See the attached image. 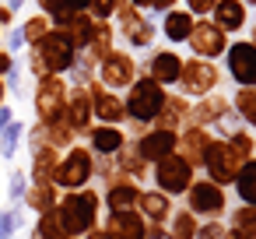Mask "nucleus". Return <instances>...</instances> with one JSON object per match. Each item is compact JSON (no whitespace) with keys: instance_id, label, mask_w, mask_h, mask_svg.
Returning <instances> with one entry per match:
<instances>
[{"instance_id":"nucleus-1","label":"nucleus","mask_w":256,"mask_h":239,"mask_svg":"<svg viewBox=\"0 0 256 239\" xmlns=\"http://www.w3.org/2000/svg\"><path fill=\"white\" fill-rule=\"evenodd\" d=\"M39 60L50 71L70 67V60H74V39H67V36H42L39 39Z\"/></svg>"},{"instance_id":"nucleus-2","label":"nucleus","mask_w":256,"mask_h":239,"mask_svg":"<svg viewBox=\"0 0 256 239\" xmlns=\"http://www.w3.org/2000/svg\"><path fill=\"white\" fill-rule=\"evenodd\" d=\"M158 109H162V92H158V85H154V81L134 85V92H130V113H134L137 120H148V116H154Z\"/></svg>"},{"instance_id":"nucleus-3","label":"nucleus","mask_w":256,"mask_h":239,"mask_svg":"<svg viewBox=\"0 0 256 239\" xmlns=\"http://www.w3.org/2000/svg\"><path fill=\"white\" fill-rule=\"evenodd\" d=\"M228 64H232L235 81H242V85H256V46H249V43L232 46Z\"/></svg>"},{"instance_id":"nucleus-4","label":"nucleus","mask_w":256,"mask_h":239,"mask_svg":"<svg viewBox=\"0 0 256 239\" xmlns=\"http://www.w3.org/2000/svg\"><path fill=\"white\" fill-rule=\"evenodd\" d=\"M190 39H193V50L204 53V57H218V53L224 50V36H221V29L210 25V22H200V25L190 32Z\"/></svg>"},{"instance_id":"nucleus-5","label":"nucleus","mask_w":256,"mask_h":239,"mask_svg":"<svg viewBox=\"0 0 256 239\" xmlns=\"http://www.w3.org/2000/svg\"><path fill=\"white\" fill-rule=\"evenodd\" d=\"M60 106H64V85L56 78H46L42 88H39V109H42V116L53 120L60 113Z\"/></svg>"},{"instance_id":"nucleus-6","label":"nucleus","mask_w":256,"mask_h":239,"mask_svg":"<svg viewBox=\"0 0 256 239\" xmlns=\"http://www.w3.org/2000/svg\"><path fill=\"white\" fill-rule=\"evenodd\" d=\"M179 78H182V85H186L190 92H204V88H210V85H214V78H218V74H214V67H207V64H200V60H196V64L182 67V74H179Z\"/></svg>"},{"instance_id":"nucleus-7","label":"nucleus","mask_w":256,"mask_h":239,"mask_svg":"<svg viewBox=\"0 0 256 239\" xmlns=\"http://www.w3.org/2000/svg\"><path fill=\"white\" fill-rule=\"evenodd\" d=\"M158 179H162L165 190H182V186L190 183V169H186V162L172 158V162H165V165L158 169Z\"/></svg>"},{"instance_id":"nucleus-8","label":"nucleus","mask_w":256,"mask_h":239,"mask_svg":"<svg viewBox=\"0 0 256 239\" xmlns=\"http://www.w3.org/2000/svg\"><path fill=\"white\" fill-rule=\"evenodd\" d=\"M92 207H95V200L92 197H78V200H67V228H84L88 221H92Z\"/></svg>"},{"instance_id":"nucleus-9","label":"nucleus","mask_w":256,"mask_h":239,"mask_svg":"<svg viewBox=\"0 0 256 239\" xmlns=\"http://www.w3.org/2000/svg\"><path fill=\"white\" fill-rule=\"evenodd\" d=\"M102 78L109 81V85H126L130 78H134V64L126 60V57H109L106 60V67H102Z\"/></svg>"},{"instance_id":"nucleus-10","label":"nucleus","mask_w":256,"mask_h":239,"mask_svg":"<svg viewBox=\"0 0 256 239\" xmlns=\"http://www.w3.org/2000/svg\"><path fill=\"white\" fill-rule=\"evenodd\" d=\"M151 71H154L158 81H176V78L182 74V64H179V57H172V53H158L154 64H151Z\"/></svg>"},{"instance_id":"nucleus-11","label":"nucleus","mask_w":256,"mask_h":239,"mask_svg":"<svg viewBox=\"0 0 256 239\" xmlns=\"http://www.w3.org/2000/svg\"><path fill=\"white\" fill-rule=\"evenodd\" d=\"M242 8L235 4V0H224V4H218V29H228V32H235V29H242Z\"/></svg>"},{"instance_id":"nucleus-12","label":"nucleus","mask_w":256,"mask_h":239,"mask_svg":"<svg viewBox=\"0 0 256 239\" xmlns=\"http://www.w3.org/2000/svg\"><path fill=\"white\" fill-rule=\"evenodd\" d=\"M165 32H168V39H190V32H193V22H190V15H182V11H172V15L165 18Z\"/></svg>"},{"instance_id":"nucleus-13","label":"nucleus","mask_w":256,"mask_h":239,"mask_svg":"<svg viewBox=\"0 0 256 239\" xmlns=\"http://www.w3.org/2000/svg\"><path fill=\"white\" fill-rule=\"evenodd\" d=\"M210 169H214V176H218V179H228V176H232V169H235L232 151H224V148H210Z\"/></svg>"},{"instance_id":"nucleus-14","label":"nucleus","mask_w":256,"mask_h":239,"mask_svg":"<svg viewBox=\"0 0 256 239\" xmlns=\"http://www.w3.org/2000/svg\"><path fill=\"white\" fill-rule=\"evenodd\" d=\"M193 207H200V211H218V207H221V193H218L214 186H196V190H193Z\"/></svg>"},{"instance_id":"nucleus-15","label":"nucleus","mask_w":256,"mask_h":239,"mask_svg":"<svg viewBox=\"0 0 256 239\" xmlns=\"http://www.w3.org/2000/svg\"><path fill=\"white\" fill-rule=\"evenodd\" d=\"M84 172H88V155H74L70 162H67V169H64V183H70V186H78L81 179H84Z\"/></svg>"},{"instance_id":"nucleus-16","label":"nucleus","mask_w":256,"mask_h":239,"mask_svg":"<svg viewBox=\"0 0 256 239\" xmlns=\"http://www.w3.org/2000/svg\"><path fill=\"white\" fill-rule=\"evenodd\" d=\"M140 151H144V155H151V158H154V155L172 151V134H151V137L140 144Z\"/></svg>"},{"instance_id":"nucleus-17","label":"nucleus","mask_w":256,"mask_h":239,"mask_svg":"<svg viewBox=\"0 0 256 239\" xmlns=\"http://www.w3.org/2000/svg\"><path fill=\"white\" fill-rule=\"evenodd\" d=\"M126 32H130V39H134L137 46H148V43H151V25L140 22V18H126Z\"/></svg>"},{"instance_id":"nucleus-18","label":"nucleus","mask_w":256,"mask_h":239,"mask_svg":"<svg viewBox=\"0 0 256 239\" xmlns=\"http://www.w3.org/2000/svg\"><path fill=\"white\" fill-rule=\"evenodd\" d=\"M238 190H242V197H246V200H252V204H256V165H249V169L242 172Z\"/></svg>"},{"instance_id":"nucleus-19","label":"nucleus","mask_w":256,"mask_h":239,"mask_svg":"<svg viewBox=\"0 0 256 239\" xmlns=\"http://www.w3.org/2000/svg\"><path fill=\"white\" fill-rule=\"evenodd\" d=\"M98 113H102L106 120H120V102H116L112 95H98Z\"/></svg>"},{"instance_id":"nucleus-20","label":"nucleus","mask_w":256,"mask_h":239,"mask_svg":"<svg viewBox=\"0 0 256 239\" xmlns=\"http://www.w3.org/2000/svg\"><path fill=\"white\" fill-rule=\"evenodd\" d=\"M238 109L246 113L249 123H256V92H242V95H238Z\"/></svg>"},{"instance_id":"nucleus-21","label":"nucleus","mask_w":256,"mask_h":239,"mask_svg":"<svg viewBox=\"0 0 256 239\" xmlns=\"http://www.w3.org/2000/svg\"><path fill=\"white\" fill-rule=\"evenodd\" d=\"M95 144H98L102 151H112V148L120 144V134H116V130H98V134H95Z\"/></svg>"},{"instance_id":"nucleus-22","label":"nucleus","mask_w":256,"mask_h":239,"mask_svg":"<svg viewBox=\"0 0 256 239\" xmlns=\"http://www.w3.org/2000/svg\"><path fill=\"white\" fill-rule=\"evenodd\" d=\"M84 120H88V95H78L74 99V123L81 127Z\"/></svg>"},{"instance_id":"nucleus-23","label":"nucleus","mask_w":256,"mask_h":239,"mask_svg":"<svg viewBox=\"0 0 256 239\" xmlns=\"http://www.w3.org/2000/svg\"><path fill=\"white\" fill-rule=\"evenodd\" d=\"M42 36H46V25H42V22H39V18H36V22H28V25H25V39H32V43H39V39H42Z\"/></svg>"},{"instance_id":"nucleus-24","label":"nucleus","mask_w":256,"mask_h":239,"mask_svg":"<svg viewBox=\"0 0 256 239\" xmlns=\"http://www.w3.org/2000/svg\"><path fill=\"white\" fill-rule=\"evenodd\" d=\"M144 207H148L151 218H162V214H165V200H162V197H144Z\"/></svg>"},{"instance_id":"nucleus-25","label":"nucleus","mask_w":256,"mask_h":239,"mask_svg":"<svg viewBox=\"0 0 256 239\" xmlns=\"http://www.w3.org/2000/svg\"><path fill=\"white\" fill-rule=\"evenodd\" d=\"M134 200V190H112V207H123Z\"/></svg>"},{"instance_id":"nucleus-26","label":"nucleus","mask_w":256,"mask_h":239,"mask_svg":"<svg viewBox=\"0 0 256 239\" xmlns=\"http://www.w3.org/2000/svg\"><path fill=\"white\" fill-rule=\"evenodd\" d=\"M112 8H116V0H92L95 15H112Z\"/></svg>"},{"instance_id":"nucleus-27","label":"nucleus","mask_w":256,"mask_h":239,"mask_svg":"<svg viewBox=\"0 0 256 239\" xmlns=\"http://www.w3.org/2000/svg\"><path fill=\"white\" fill-rule=\"evenodd\" d=\"M14 225H18V218H14V214H11V218H4V221H0V235H8Z\"/></svg>"},{"instance_id":"nucleus-28","label":"nucleus","mask_w":256,"mask_h":239,"mask_svg":"<svg viewBox=\"0 0 256 239\" xmlns=\"http://www.w3.org/2000/svg\"><path fill=\"white\" fill-rule=\"evenodd\" d=\"M190 4H193V11H210L214 0H190Z\"/></svg>"},{"instance_id":"nucleus-29","label":"nucleus","mask_w":256,"mask_h":239,"mask_svg":"<svg viewBox=\"0 0 256 239\" xmlns=\"http://www.w3.org/2000/svg\"><path fill=\"white\" fill-rule=\"evenodd\" d=\"M64 4H67V11H81V8L88 4V0H64Z\"/></svg>"},{"instance_id":"nucleus-30","label":"nucleus","mask_w":256,"mask_h":239,"mask_svg":"<svg viewBox=\"0 0 256 239\" xmlns=\"http://www.w3.org/2000/svg\"><path fill=\"white\" fill-rule=\"evenodd\" d=\"M200 239H221V228H204V235Z\"/></svg>"},{"instance_id":"nucleus-31","label":"nucleus","mask_w":256,"mask_h":239,"mask_svg":"<svg viewBox=\"0 0 256 239\" xmlns=\"http://www.w3.org/2000/svg\"><path fill=\"white\" fill-rule=\"evenodd\" d=\"M4 71H11V57H8V53H0V74H4Z\"/></svg>"},{"instance_id":"nucleus-32","label":"nucleus","mask_w":256,"mask_h":239,"mask_svg":"<svg viewBox=\"0 0 256 239\" xmlns=\"http://www.w3.org/2000/svg\"><path fill=\"white\" fill-rule=\"evenodd\" d=\"M151 4H154V8H162V11H168V8L176 4V0H151Z\"/></svg>"},{"instance_id":"nucleus-33","label":"nucleus","mask_w":256,"mask_h":239,"mask_svg":"<svg viewBox=\"0 0 256 239\" xmlns=\"http://www.w3.org/2000/svg\"><path fill=\"white\" fill-rule=\"evenodd\" d=\"M134 4H151V0H134Z\"/></svg>"},{"instance_id":"nucleus-34","label":"nucleus","mask_w":256,"mask_h":239,"mask_svg":"<svg viewBox=\"0 0 256 239\" xmlns=\"http://www.w3.org/2000/svg\"><path fill=\"white\" fill-rule=\"evenodd\" d=\"M252 4H256V0H252Z\"/></svg>"},{"instance_id":"nucleus-35","label":"nucleus","mask_w":256,"mask_h":239,"mask_svg":"<svg viewBox=\"0 0 256 239\" xmlns=\"http://www.w3.org/2000/svg\"><path fill=\"white\" fill-rule=\"evenodd\" d=\"M252 39H256V36H252Z\"/></svg>"}]
</instances>
